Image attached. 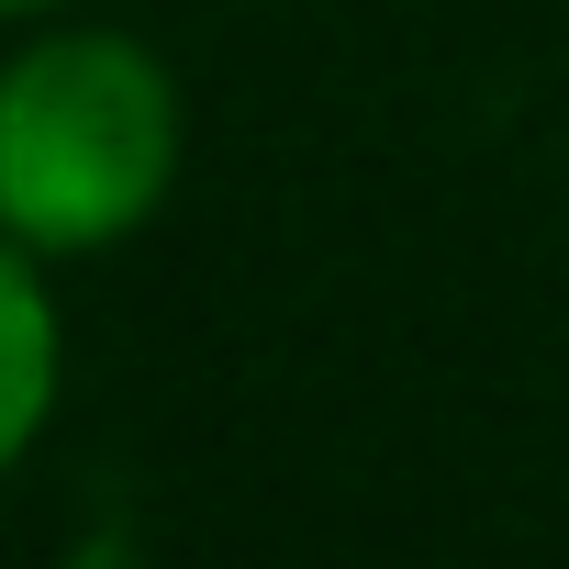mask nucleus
<instances>
[{"instance_id": "nucleus-1", "label": "nucleus", "mask_w": 569, "mask_h": 569, "mask_svg": "<svg viewBox=\"0 0 569 569\" xmlns=\"http://www.w3.org/2000/svg\"><path fill=\"white\" fill-rule=\"evenodd\" d=\"M179 179V90L134 34H46L0 68V234L34 257L123 246Z\"/></svg>"}, {"instance_id": "nucleus-2", "label": "nucleus", "mask_w": 569, "mask_h": 569, "mask_svg": "<svg viewBox=\"0 0 569 569\" xmlns=\"http://www.w3.org/2000/svg\"><path fill=\"white\" fill-rule=\"evenodd\" d=\"M57 380H68V336H57L46 257L0 234V469H23V447L46 436Z\"/></svg>"}, {"instance_id": "nucleus-3", "label": "nucleus", "mask_w": 569, "mask_h": 569, "mask_svg": "<svg viewBox=\"0 0 569 569\" xmlns=\"http://www.w3.org/2000/svg\"><path fill=\"white\" fill-rule=\"evenodd\" d=\"M0 12H46V0H0Z\"/></svg>"}]
</instances>
